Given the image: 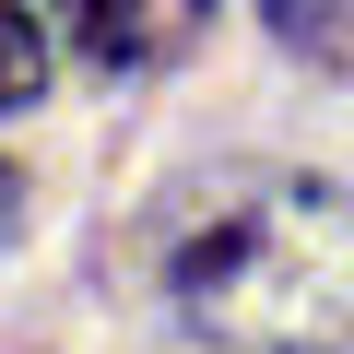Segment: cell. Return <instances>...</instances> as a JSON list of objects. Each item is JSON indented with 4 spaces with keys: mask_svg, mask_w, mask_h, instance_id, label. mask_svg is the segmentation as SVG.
Wrapping results in <instances>:
<instances>
[{
    "mask_svg": "<svg viewBox=\"0 0 354 354\" xmlns=\"http://www.w3.org/2000/svg\"><path fill=\"white\" fill-rule=\"evenodd\" d=\"M177 307L213 354H354V189H248L177 248Z\"/></svg>",
    "mask_w": 354,
    "mask_h": 354,
    "instance_id": "1",
    "label": "cell"
},
{
    "mask_svg": "<svg viewBox=\"0 0 354 354\" xmlns=\"http://www.w3.org/2000/svg\"><path fill=\"white\" fill-rule=\"evenodd\" d=\"M36 83H48V36H36V12L0 0V106H36Z\"/></svg>",
    "mask_w": 354,
    "mask_h": 354,
    "instance_id": "3",
    "label": "cell"
},
{
    "mask_svg": "<svg viewBox=\"0 0 354 354\" xmlns=\"http://www.w3.org/2000/svg\"><path fill=\"white\" fill-rule=\"evenodd\" d=\"M12 225H24V165H0V248H12Z\"/></svg>",
    "mask_w": 354,
    "mask_h": 354,
    "instance_id": "5",
    "label": "cell"
},
{
    "mask_svg": "<svg viewBox=\"0 0 354 354\" xmlns=\"http://www.w3.org/2000/svg\"><path fill=\"white\" fill-rule=\"evenodd\" d=\"M59 24L95 71H153L213 36V0H59Z\"/></svg>",
    "mask_w": 354,
    "mask_h": 354,
    "instance_id": "2",
    "label": "cell"
},
{
    "mask_svg": "<svg viewBox=\"0 0 354 354\" xmlns=\"http://www.w3.org/2000/svg\"><path fill=\"white\" fill-rule=\"evenodd\" d=\"M272 36H283V48H319V59H354L342 0H272Z\"/></svg>",
    "mask_w": 354,
    "mask_h": 354,
    "instance_id": "4",
    "label": "cell"
}]
</instances>
